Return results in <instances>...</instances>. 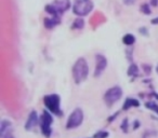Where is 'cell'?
<instances>
[{
	"label": "cell",
	"mask_w": 158,
	"mask_h": 138,
	"mask_svg": "<svg viewBox=\"0 0 158 138\" xmlns=\"http://www.w3.org/2000/svg\"><path fill=\"white\" fill-rule=\"evenodd\" d=\"M132 106H134V107H138V106H140V103H139L136 99H133V98H128L127 101H126L125 103V106H123V109H128L129 107H132Z\"/></svg>",
	"instance_id": "cell-11"
},
{
	"label": "cell",
	"mask_w": 158,
	"mask_h": 138,
	"mask_svg": "<svg viewBox=\"0 0 158 138\" xmlns=\"http://www.w3.org/2000/svg\"><path fill=\"white\" fill-rule=\"evenodd\" d=\"M142 11L144 12L145 14H149V13H151V10H149L148 6H147L146 3H144V5L142 6Z\"/></svg>",
	"instance_id": "cell-16"
},
{
	"label": "cell",
	"mask_w": 158,
	"mask_h": 138,
	"mask_svg": "<svg viewBox=\"0 0 158 138\" xmlns=\"http://www.w3.org/2000/svg\"><path fill=\"white\" fill-rule=\"evenodd\" d=\"M6 138H13V136H12L11 134H8V135L6 136Z\"/></svg>",
	"instance_id": "cell-18"
},
{
	"label": "cell",
	"mask_w": 158,
	"mask_h": 138,
	"mask_svg": "<svg viewBox=\"0 0 158 138\" xmlns=\"http://www.w3.org/2000/svg\"><path fill=\"white\" fill-rule=\"evenodd\" d=\"M145 107L148 108V109H152L154 110V111H156L158 113V106L156 105L155 103H146V105H145Z\"/></svg>",
	"instance_id": "cell-13"
},
{
	"label": "cell",
	"mask_w": 158,
	"mask_h": 138,
	"mask_svg": "<svg viewBox=\"0 0 158 138\" xmlns=\"http://www.w3.org/2000/svg\"><path fill=\"white\" fill-rule=\"evenodd\" d=\"M84 121V112L80 108H76L74 111L72 112L69 116H68L67 123H66V128L73 129L76 127L80 126Z\"/></svg>",
	"instance_id": "cell-4"
},
{
	"label": "cell",
	"mask_w": 158,
	"mask_h": 138,
	"mask_svg": "<svg viewBox=\"0 0 158 138\" xmlns=\"http://www.w3.org/2000/svg\"><path fill=\"white\" fill-rule=\"evenodd\" d=\"M123 96V90L119 86H114L110 88V90L106 91V93L104 94V101L108 106L114 105L116 101H118Z\"/></svg>",
	"instance_id": "cell-6"
},
{
	"label": "cell",
	"mask_w": 158,
	"mask_h": 138,
	"mask_svg": "<svg viewBox=\"0 0 158 138\" xmlns=\"http://www.w3.org/2000/svg\"><path fill=\"white\" fill-rule=\"evenodd\" d=\"M97 59V66H95V70H94V77H100L102 75L104 70H105L106 66H107V61H106V57L103 55H97L95 56Z\"/></svg>",
	"instance_id": "cell-8"
},
{
	"label": "cell",
	"mask_w": 158,
	"mask_h": 138,
	"mask_svg": "<svg viewBox=\"0 0 158 138\" xmlns=\"http://www.w3.org/2000/svg\"><path fill=\"white\" fill-rule=\"evenodd\" d=\"M107 135H108V133H106V132L102 131V132H99L98 134H95L94 138H104V137H106Z\"/></svg>",
	"instance_id": "cell-15"
},
{
	"label": "cell",
	"mask_w": 158,
	"mask_h": 138,
	"mask_svg": "<svg viewBox=\"0 0 158 138\" xmlns=\"http://www.w3.org/2000/svg\"><path fill=\"white\" fill-rule=\"evenodd\" d=\"M37 124H38V116H37V113H36V111H31L28 116V119H27V121H26L25 128L31 131V129L34 128Z\"/></svg>",
	"instance_id": "cell-9"
},
{
	"label": "cell",
	"mask_w": 158,
	"mask_h": 138,
	"mask_svg": "<svg viewBox=\"0 0 158 138\" xmlns=\"http://www.w3.org/2000/svg\"><path fill=\"white\" fill-rule=\"evenodd\" d=\"M123 42L126 45H132V44L135 42V38H134V36L131 35V34H127V35L123 38Z\"/></svg>",
	"instance_id": "cell-10"
},
{
	"label": "cell",
	"mask_w": 158,
	"mask_h": 138,
	"mask_svg": "<svg viewBox=\"0 0 158 138\" xmlns=\"http://www.w3.org/2000/svg\"><path fill=\"white\" fill-rule=\"evenodd\" d=\"M157 71H158V67H157Z\"/></svg>",
	"instance_id": "cell-20"
},
{
	"label": "cell",
	"mask_w": 158,
	"mask_h": 138,
	"mask_svg": "<svg viewBox=\"0 0 158 138\" xmlns=\"http://www.w3.org/2000/svg\"><path fill=\"white\" fill-rule=\"evenodd\" d=\"M89 75V66L87 61L82 57L77 59L75 65L73 66V78L77 84L81 83L88 78Z\"/></svg>",
	"instance_id": "cell-1"
},
{
	"label": "cell",
	"mask_w": 158,
	"mask_h": 138,
	"mask_svg": "<svg viewBox=\"0 0 158 138\" xmlns=\"http://www.w3.org/2000/svg\"><path fill=\"white\" fill-rule=\"evenodd\" d=\"M44 101L46 107L48 108L52 113H54V114L61 113V110H60V103H61V98H60L59 95H56V94L47 95V96H44Z\"/></svg>",
	"instance_id": "cell-5"
},
{
	"label": "cell",
	"mask_w": 158,
	"mask_h": 138,
	"mask_svg": "<svg viewBox=\"0 0 158 138\" xmlns=\"http://www.w3.org/2000/svg\"><path fill=\"white\" fill-rule=\"evenodd\" d=\"M134 2H135V0H123V3L127 6H131V5H133Z\"/></svg>",
	"instance_id": "cell-17"
},
{
	"label": "cell",
	"mask_w": 158,
	"mask_h": 138,
	"mask_svg": "<svg viewBox=\"0 0 158 138\" xmlns=\"http://www.w3.org/2000/svg\"><path fill=\"white\" fill-rule=\"evenodd\" d=\"M53 122V118L49 111H44L40 119V125H41V132L46 137H50L51 135V124Z\"/></svg>",
	"instance_id": "cell-7"
},
{
	"label": "cell",
	"mask_w": 158,
	"mask_h": 138,
	"mask_svg": "<svg viewBox=\"0 0 158 138\" xmlns=\"http://www.w3.org/2000/svg\"><path fill=\"white\" fill-rule=\"evenodd\" d=\"M93 9V2L91 0H75L73 11L76 15L85 16L89 14Z\"/></svg>",
	"instance_id": "cell-3"
},
{
	"label": "cell",
	"mask_w": 158,
	"mask_h": 138,
	"mask_svg": "<svg viewBox=\"0 0 158 138\" xmlns=\"http://www.w3.org/2000/svg\"><path fill=\"white\" fill-rule=\"evenodd\" d=\"M84 25H85L84 20H82L81 18H76V20H75L74 24H73V28L80 29V28H82V27H84Z\"/></svg>",
	"instance_id": "cell-12"
},
{
	"label": "cell",
	"mask_w": 158,
	"mask_h": 138,
	"mask_svg": "<svg viewBox=\"0 0 158 138\" xmlns=\"http://www.w3.org/2000/svg\"><path fill=\"white\" fill-rule=\"evenodd\" d=\"M69 7V0H54L52 3L46 6V11L53 16H59L60 13L67 11Z\"/></svg>",
	"instance_id": "cell-2"
},
{
	"label": "cell",
	"mask_w": 158,
	"mask_h": 138,
	"mask_svg": "<svg viewBox=\"0 0 158 138\" xmlns=\"http://www.w3.org/2000/svg\"><path fill=\"white\" fill-rule=\"evenodd\" d=\"M135 73H138V67L135 65H132L131 67H129V71H128V75L133 76L135 75Z\"/></svg>",
	"instance_id": "cell-14"
},
{
	"label": "cell",
	"mask_w": 158,
	"mask_h": 138,
	"mask_svg": "<svg viewBox=\"0 0 158 138\" xmlns=\"http://www.w3.org/2000/svg\"><path fill=\"white\" fill-rule=\"evenodd\" d=\"M152 23H153V24H155V23H158V18H157V20H153V21H152Z\"/></svg>",
	"instance_id": "cell-19"
}]
</instances>
